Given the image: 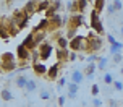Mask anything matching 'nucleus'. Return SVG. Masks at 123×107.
<instances>
[{
	"instance_id": "f257e3e1",
	"label": "nucleus",
	"mask_w": 123,
	"mask_h": 107,
	"mask_svg": "<svg viewBox=\"0 0 123 107\" xmlns=\"http://www.w3.org/2000/svg\"><path fill=\"white\" fill-rule=\"evenodd\" d=\"M104 45V41L99 34H89L86 36V45H84V50L87 54H97Z\"/></svg>"
},
{
	"instance_id": "f03ea898",
	"label": "nucleus",
	"mask_w": 123,
	"mask_h": 107,
	"mask_svg": "<svg viewBox=\"0 0 123 107\" xmlns=\"http://www.w3.org/2000/svg\"><path fill=\"white\" fill-rule=\"evenodd\" d=\"M63 23H67L68 29H80L81 26H84V16L81 13H71L63 18Z\"/></svg>"
},
{
	"instance_id": "7ed1b4c3",
	"label": "nucleus",
	"mask_w": 123,
	"mask_h": 107,
	"mask_svg": "<svg viewBox=\"0 0 123 107\" xmlns=\"http://www.w3.org/2000/svg\"><path fill=\"white\" fill-rule=\"evenodd\" d=\"M91 28L92 31L96 32V34H99V36H102L104 34V25H102V21H100V16H99V13L96 12V10H92L91 12Z\"/></svg>"
},
{
	"instance_id": "20e7f679",
	"label": "nucleus",
	"mask_w": 123,
	"mask_h": 107,
	"mask_svg": "<svg viewBox=\"0 0 123 107\" xmlns=\"http://www.w3.org/2000/svg\"><path fill=\"white\" fill-rule=\"evenodd\" d=\"M29 15H26L25 10H15V13H13V19L16 21V25H18L19 31L21 29H25L26 26H28V23H29Z\"/></svg>"
},
{
	"instance_id": "39448f33",
	"label": "nucleus",
	"mask_w": 123,
	"mask_h": 107,
	"mask_svg": "<svg viewBox=\"0 0 123 107\" xmlns=\"http://www.w3.org/2000/svg\"><path fill=\"white\" fill-rule=\"evenodd\" d=\"M37 50H39V57H41V60H49V57L52 55V52H54V47H52L50 42L44 41L42 44L37 45Z\"/></svg>"
},
{
	"instance_id": "423d86ee",
	"label": "nucleus",
	"mask_w": 123,
	"mask_h": 107,
	"mask_svg": "<svg viewBox=\"0 0 123 107\" xmlns=\"http://www.w3.org/2000/svg\"><path fill=\"white\" fill-rule=\"evenodd\" d=\"M84 45H86V38L84 36H74L70 41L68 49H71L73 52H80V50H84Z\"/></svg>"
},
{
	"instance_id": "0eeeda50",
	"label": "nucleus",
	"mask_w": 123,
	"mask_h": 107,
	"mask_svg": "<svg viewBox=\"0 0 123 107\" xmlns=\"http://www.w3.org/2000/svg\"><path fill=\"white\" fill-rule=\"evenodd\" d=\"M16 58H18L19 62H28L31 58V50L26 49L23 44H19L18 47H16Z\"/></svg>"
},
{
	"instance_id": "6e6552de",
	"label": "nucleus",
	"mask_w": 123,
	"mask_h": 107,
	"mask_svg": "<svg viewBox=\"0 0 123 107\" xmlns=\"http://www.w3.org/2000/svg\"><path fill=\"white\" fill-rule=\"evenodd\" d=\"M62 25H63V18L58 13H55L52 18H49V31H57Z\"/></svg>"
},
{
	"instance_id": "1a4fd4ad",
	"label": "nucleus",
	"mask_w": 123,
	"mask_h": 107,
	"mask_svg": "<svg viewBox=\"0 0 123 107\" xmlns=\"http://www.w3.org/2000/svg\"><path fill=\"white\" fill-rule=\"evenodd\" d=\"M47 70H49V67H45V63L42 62L32 63V71L36 73V76H47Z\"/></svg>"
},
{
	"instance_id": "9d476101",
	"label": "nucleus",
	"mask_w": 123,
	"mask_h": 107,
	"mask_svg": "<svg viewBox=\"0 0 123 107\" xmlns=\"http://www.w3.org/2000/svg\"><path fill=\"white\" fill-rule=\"evenodd\" d=\"M37 5H39V0H28L23 10H25V13H26V15L32 16L34 13H37Z\"/></svg>"
},
{
	"instance_id": "9b49d317",
	"label": "nucleus",
	"mask_w": 123,
	"mask_h": 107,
	"mask_svg": "<svg viewBox=\"0 0 123 107\" xmlns=\"http://www.w3.org/2000/svg\"><path fill=\"white\" fill-rule=\"evenodd\" d=\"M55 57H57V62L58 63L70 62V50H68V49H58V47H57Z\"/></svg>"
},
{
	"instance_id": "f8f14e48",
	"label": "nucleus",
	"mask_w": 123,
	"mask_h": 107,
	"mask_svg": "<svg viewBox=\"0 0 123 107\" xmlns=\"http://www.w3.org/2000/svg\"><path fill=\"white\" fill-rule=\"evenodd\" d=\"M21 44L25 45L26 49H29V50H34V49H37L36 39H34V34H32V32H29V34L26 36V38H25V41H23Z\"/></svg>"
},
{
	"instance_id": "ddd939ff",
	"label": "nucleus",
	"mask_w": 123,
	"mask_h": 107,
	"mask_svg": "<svg viewBox=\"0 0 123 107\" xmlns=\"http://www.w3.org/2000/svg\"><path fill=\"white\" fill-rule=\"evenodd\" d=\"M0 68L3 70L5 73H13V71L18 70V62L16 60L15 62H2V67Z\"/></svg>"
},
{
	"instance_id": "4468645a",
	"label": "nucleus",
	"mask_w": 123,
	"mask_h": 107,
	"mask_svg": "<svg viewBox=\"0 0 123 107\" xmlns=\"http://www.w3.org/2000/svg\"><path fill=\"white\" fill-rule=\"evenodd\" d=\"M67 86H68V93H67V96L70 97V99H74V97L78 96V91H80V84H76V83L70 81Z\"/></svg>"
},
{
	"instance_id": "2eb2a0df",
	"label": "nucleus",
	"mask_w": 123,
	"mask_h": 107,
	"mask_svg": "<svg viewBox=\"0 0 123 107\" xmlns=\"http://www.w3.org/2000/svg\"><path fill=\"white\" fill-rule=\"evenodd\" d=\"M58 70H60V63L50 65L49 70H47V78H49V80H57V78H58Z\"/></svg>"
},
{
	"instance_id": "dca6fc26",
	"label": "nucleus",
	"mask_w": 123,
	"mask_h": 107,
	"mask_svg": "<svg viewBox=\"0 0 123 107\" xmlns=\"http://www.w3.org/2000/svg\"><path fill=\"white\" fill-rule=\"evenodd\" d=\"M71 81L73 83H76V84H81V83L84 81V73L81 71V70H73L71 71Z\"/></svg>"
},
{
	"instance_id": "f3484780",
	"label": "nucleus",
	"mask_w": 123,
	"mask_h": 107,
	"mask_svg": "<svg viewBox=\"0 0 123 107\" xmlns=\"http://www.w3.org/2000/svg\"><path fill=\"white\" fill-rule=\"evenodd\" d=\"M32 31H49V18H42Z\"/></svg>"
},
{
	"instance_id": "a211bd4d",
	"label": "nucleus",
	"mask_w": 123,
	"mask_h": 107,
	"mask_svg": "<svg viewBox=\"0 0 123 107\" xmlns=\"http://www.w3.org/2000/svg\"><path fill=\"white\" fill-rule=\"evenodd\" d=\"M34 34V39H36V44H42L44 41H45V36H47V31H32Z\"/></svg>"
},
{
	"instance_id": "6ab92c4d",
	"label": "nucleus",
	"mask_w": 123,
	"mask_h": 107,
	"mask_svg": "<svg viewBox=\"0 0 123 107\" xmlns=\"http://www.w3.org/2000/svg\"><path fill=\"white\" fill-rule=\"evenodd\" d=\"M55 41H57V47L58 49H68V45H70V41L67 39V36H60Z\"/></svg>"
},
{
	"instance_id": "aec40b11",
	"label": "nucleus",
	"mask_w": 123,
	"mask_h": 107,
	"mask_svg": "<svg viewBox=\"0 0 123 107\" xmlns=\"http://www.w3.org/2000/svg\"><path fill=\"white\" fill-rule=\"evenodd\" d=\"M26 83H28V78H26L25 75H18L16 78H15V84H16L19 89H25L26 88Z\"/></svg>"
},
{
	"instance_id": "412c9836",
	"label": "nucleus",
	"mask_w": 123,
	"mask_h": 107,
	"mask_svg": "<svg viewBox=\"0 0 123 107\" xmlns=\"http://www.w3.org/2000/svg\"><path fill=\"white\" fill-rule=\"evenodd\" d=\"M67 10L70 13H80V8H78V0H70L67 3Z\"/></svg>"
},
{
	"instance_id": "4be33fe9",
	"label": "nucleus",
	"mask_w": 123,
	"mask_h": 107,
	"mask_svg": "<svg viewBox=\"0 0 123 107\" xmlns=\"http://www.w3.org/2000/svg\"><path fill=\"white\" fill-rule=\"evenodd\" d=\"M96 70H97V63H89V65L86 67V70H84V76H87V78H92Z\"/></svg>"
},
{
	"instance_id": "5701e85b",
	"label": "nucleus",
	"mask_w": 123,
	"mask_h": 107,
	"mask_svg": "<svg viewBox=\"0 0 123 107\" xmlns=\"http://www.w3.org/2000/svg\"><path fill=\"white\" fill-rule=\"evenodd\" d=\"M50 5H52V2H50V0H39V5H37V13L45 12V10H47Z\"/></svg>"
},
{
	"instance_id": "b1692460",
	"label": "nucleus",
	"mask_w": 123,
	"mask_h": 107,
	"mask_svg": "<svg viewBox=\"0 0 123 107\" xmlns=\"http://www.w3.org/2000/svg\"><path fill=\"white\" fill-rule=\"evenodd\" d=\"M0 60H2V62H15V60H16V55L12 54V52H5V54H2Z\"/></svg>"
},
{
	"instance_id": "393cba45",
	"label": "nucleus",
	"mask_w": 123,
	"mask_h": 107,
	"mask_svg": "<svg viewBox=\"0 0 123 107\" xmlns=\"http://www.w3.org/2000/svg\"><path fill=\"white\" fill-rule=\"evenodd\" d=\"M109 65V58L107 57H99L97 60V70H105Z\"/></svg>"
},
{
	"instance_id": "a878e982",
	"label": "nucleus",
	"mask_w": 123,
	"mask_h": 107,
	"mask_svg": "<svg viewBox=\"0 0 123 107\" xmlns=\"http://www.w3.org/2000/svg\"><path fill=\"white\" fill-rule=\"evenodd\" d=\"M36 88H37V81L36 80H28V83H26V91L28 93H34L36 91Z\"/></svg>"
},
{
	"instance_id": "bb28decb",
	"label": "nucleus",
	"mask_w": 123,
	"mask_h": 107,
	"mask_svg": "<svg viewBox=\"0 0 123 107\" xmlns=\"http://www.w3.org/2000/svg\"><path fill=\"white\" fill-rule=\"evenodd\" d=\"M0 97L3 99V101H12L13 99V93L10 91V89H2V93H0Z\"/></svg>"
},
{
	"instance_id": "cd10ccee",
	"label": "nucleus",
	"mask_w": 123,
	"mask_h": 107,
	"mask_svg": "<svg viewBox=\"0 0 123 107\" xmlns=\"http://www.w3.org/2000/svg\"><path fill=\"white\" fill-rule=\"evenodd\" d=\"M105 6V0H94V10L97 13H100Z\"/></svg>"
},
{
	"instance_id": "c85d7f7f",
	"label": "nucleus",
	"mask_w": 123,
	"mask_h": 107,
	"mask_svg": "<svg viewBox=\"0 0 123 107\" xmlns=\"http://www.w3.org/2000/svg\"><path fill=\"white\" fill-rule=\"evenodd\" d=\"M123 49V42H117V44L110 45V55H113V54H118V52H122Z\"/></svg>"
},
{
	"instance_id": "c756f323",
	"label": "nucleus",
	"mask_w": 123,
	"mask_h": 107,
	"mask_svg": "<svg viewBox=\"0 0 123 107\" xmlns=\"http://www.w3.org/2000/svg\"><path fill=\"white\" fill-rule=\"evenodd\" d=\"M102 81H104V84H107V86H109V84H113L115 78H113V75H112V73H109V71H107V73L104 75V78H102Z\"/></svg>"
},
{
	"instance_id": "7c9ffc66",
	"label": "nucleus",
	"mask_w": 123,
	"mask_h": 107,
	"mask_svg": "<svg viewBox=\"0 0 123 107\" xmlns=\"http://www.w3.org/2000/svg\"><path fill=\"white\" fill-rule=\"evenodd\" d=\"M78 8L80 13H84V10L87 8V0H78Z\"/></svg>"
},
{
	"instance_id": "2f4dec72",
	"label": "nucleus",
	"mask_w": 123,
	"mask_h": 107,
	"mask_svg": "<svg viewBox=\"0 0 123 107\" xmlns=\"http://www.w3.org/2000/svg\"><path fill=\"white\" fill-rule=\"evenodd\" d=\"M31 58H32V63H36L41 60V57H39V50L34 49V50H31Z\"/></svg>"
},
{
	"instance_id": "473e14b6",
	"label": "nucleus",
	"mask_w": 123,
	"mask_h": 107,
	"mask_svg": "<svg viewBox=\"0 0 123 107\" xmlns=\"http://www.w3.org/2000/svg\"><path fill=\"white\" fill-rule=\"evenodd\" d=\"M76 32H78V29H67V39H68V41H71L74 36H78Z\"/></svg>"
},
{
	"instance_id": "72a5a7b5",
	"label": "nucleus",
	"mask_w": 123,
	"mask_h": 107,
	"mask_svg": "<svg viewBox=\"0 0 123 107\" xmlns=\"http://www.w3.org/2000/svg\"><path fill=\"white\" fill-rule=\"evenodd\" d=\"M112 58H113V63H122V60H123V54H122V52H118V54H113V55H112Z\"/></svg>"
},
{
	"instance_id": "f704fd0d",
	"label": "nucleus",
	"mask_w": 123,
	"mask_h": 107,
	"mask_svg": "<svg viewBox=\"0 0 123 107\" xmlns=\"http://www.w3.org/2000/svg\"><path fill=\"white\" fill-rule=\"evenodd\" d=\"M86 60H87V63H96L99 60V57H97V54H91V55L86 57Z\"/></svg>"
},
{
	"instance_id": "c9c22d12",
	"label": "nucleus",
	"mask_w": 123,
	"mask_h": 107,
	"mask_svg": "<svg viewBox=\"0 0 123 107\" xmlns=\"http://www.w3.org/2000/svg\"><path fill=\"white\" fill-rule=\"evenodd\" d=\"M112 3H113V6H115V10H117V12H122V10H123V3H122V0H113Z\"/></svg>"
},
{
	"instance_id": "e433bc0d",
	"label": "nucleus",
	"mask_w": 123,
	"mask_h": 107,
	"mask_svg": "<svg viewBox=\"0 0 123 107\" xmlns=\"http://www.w3.org/2000/svg\"><path fill=\"white\" fill-rule=\"evenodd\" d=\"M41 99H44V101H49L50 99V93L47 89H42V91H41Z\"/></svg>"
},
{
	"instance_id": "4c0bfd02",
	"label": "nucleus",
	"mask_w": 123,
	"mask_h": 107,
	"mask_svg": "<svg viewBox=\"0 0 123 107\" xmlns=\"http://www.w3.org/2000/svg\"><path fill=\"white\" fill-rule=\"evenodd\" d=\"M99 91H100V89H99V86H97V84H96V83H94V84H92V86H91V94L94 96V97H97Z\"/></svg>"
},
{
	"instance_id": "58836bf2",
	"label": "nucleus",
	"mask_w": 123,
	"mask_h": 107,
	"mask_svg": "<svg viewBox=\"0 0 123 107\" xmlns=\"http://www.w3.org/2000/svg\"><path fill=\"white\" fill-rule=\"evenodd\" d=\"M113 88H115V91H123V83L115 80V81H113Z\"/></svg>"
},
{
	"instance_id": "ea45409f",
	"label": "nucleus",
	"mask_w": 123,
	"mask_h": 107,
	"mask_svg": "<svg viewBox=\"0 0 123 107\" xmlns=\"http://www.w3.org/2000/svg\"><path fill=\"white\" fill-rule=\"evenodd\" d=\"M67 84H68L67 78H65V76H62L60 80H58V86H57V89H58V91H60V88H62V86H67Z\"/></svg>"
},
{
	"instance_id": "a19ab883",
	"label": "nucleus",
	"mask_w": 123,
	"mask_h": 107,
	"mask_svg": "<svg viewBox=\"0 0 123 107\" xmlns=\"http://www.w3.org/2000/svg\"><path fill=\"white\" fill-rule=\"evenodd\" d=\"M107 13H109L110 16L117 13V10H115V6H113V3H109V5H107Z\"/></svg>"
},
{
	"instance_id": "79ce46f5",
	"label": "nucleus",
	"mask_w": 123,
	"mask_h": 107,
	"mask_svg": "<svg viewBox=\"0 0 123 107\" xmlns=\"http://www.w3.org/2000/svg\"><path fill=\"white\" fill-rule=\"evenodd\" d=\"M52 5L55 6L57 12H60V10H62V0H54V2H52Z\"/></svg>"
},
{
	"instance_id": "37998d69",
	"label": "nucleus",
	"mask_w": 123,
	"mask_h": 107,
	"mask_svg": "<svg viewBox=\"0 0 123 107\" xmlns=\"http://www.w3.org/2000/svg\"><path fill=\"white\" fill-rule=\"evenodd\" d=\"M107 41L110 42V45H113V44H117V42H118L117 39H115V36H113V34H109V36H107Z\"/></svg>"
},
{
	"instance_id": "c03bdc74",
	"label": "nucleus",
	"mask_w": 123,
	"mask_h": 107,
	"mask_svg": "<svg viewBox=\"0 0 123 107\" xmlns=\"http://www.w3.org/2000/svg\"><path fill=\"white\" fill-rule=\"evenodd\" d=\"M100 106H102V101L97 99V97H94L92 99V107H100Z\"/></svg>"
},
{
	"instance_id": "a18cd8bd",
	"label": "nucleus",
	"mask_w": 123,
	"mask_h": 107,
	"mask_svg": "<svg viewBox=\"0 0 123 107\" xmlns=\"http://www.w3.org/2000/svg\"><path fill=\"white\" fill-rule=\"evenodd\" d=\"M74 60H78V54L76 52H70V62H74Z\"/></svg>"
},
{
	"instance_id": "49530a36",
	"label": "nucleus",
	"mask_w": 123,
	"mask_h": 107,
	"mask_svg": "<svg viewBox=\"0 0 123 107\" xmlns=\"http://www.w3.org/2000/svg\"><path fill=\"white\" fill-rule=\"evenodd\" d=\"M65 101H67V97H65V96H58V106H63Z\"/></svg>"
},
{
	"instance_id": "de8ad7c7",
	"label": "nucleus",
	"mask_w": 123,
	"mask_h": 107,
	"mask_svg": "<svg viewBox=\"0 0 123 107\" xmlns=\"http://www.w3.org/2000/svg\"><path fill=\"white\" fill-rule=\"evenodd\" d=\"M120 34H122V38H123V25H122V28H120Z\"/></svg>"
},
{
	"instance_id": "09e8293b",
	"label": "nucleus",
	"mask_w": 123,
	"mask_h": 107,
	"mask_svg": "<svg viewBox=\"0 0 123 107\" xmlns=\"http://www.w3.org/2000/svg\"><path fill=\"white\" fill-rule=\"evenodd\" d=\"M120 71H122V75H123V67H122V68H120Z\"/></svg>"
},
{
	"instance_id": "8fccbe9b",
	"label": "nucleus",
	"mask_w": 123,
	"mask_h": 107,
	"mask_svg": "<svg viewBox=\"0 0 123 107\" xmlns=\"http://www.w3.org/2000/svg\"><path fill=\"white\" fill-rule=\"evenodd\" d=\"M0 67H2V60H0Z\"/></svg>"
}]
</instances>
